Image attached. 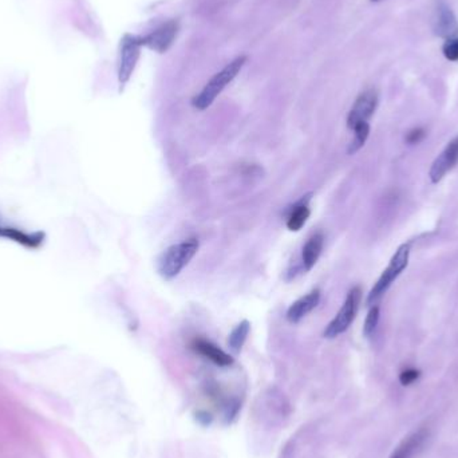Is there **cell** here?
Here are the masks:
<instances>
[{
  "label": "cell",
  "mask_w": 458,
  "mask_h": 458,
  "mask_svg": "<svg viewBox=\"0 0 458 458\" xmlns=\"http://www.w3.org/2000/svg\"><path fill=\"white\" fill-rule=\"evenodd\" d=\"M380 103V96L377 90L368 89L364 90V93L358 95L355 99L354 105L348 111V127L352 130L354 127L364 122H368L370 118L374 115V113L378 108Z\"/></svg>",
  "instance_id": "6"
},
{
  "label": "cell",
  "mask_w": 458,
  "mask_h": 458,
  "mask_svg": "<svg viewBox=\"0 0 458 458\" xmlns=\"http://www.w3.org/2000/svg\"><path fill=\"white\" fill-rule=\"evenodd\" d=\"M324 248V236L322 232H316L308 237L301 250V263L304 271H311L315 267Z\"/></svg>",
  "instance_id": "13"
},
{
  "label": "cell",
  "mask_w": 458,
  "mask_h": 458,
  "mask_svg": "<svg viewBox=\"0 0 458 458\" xmlns=\"http://www.w3.org/2000/svg\"><path fill=\"white\" fill-rule=\"evenodd\" d=\"M425 438H427L425 430L414 433L408 440L403 441V443L395 450L393 456L390 458H410L413 453L425 441Z\"/></svg>",
  "instance_id": "16"
},
{
  "label": "cell",
  "mask_w": 458,
  "mask_h": 458,
  "mask_svg": "<svg viewBox=\"0 0 458 458\" xmlns=\"http://www.w3.org/2000/svg\"><path fill=\"white\" fill-rule=\"evenodd\" d=\"M361 301H362V288L355 285L348 291V296L343 301L342 307L339 308L336 315L332 317L331 322L326 326L323 336L326 339H335L339 335L348 331L359 311Z\"/></svg>",
  "instance_id": "4"
},
{
  "label": "cell",
  "mask_w": 458,
  "mask_h": 458,
  "mask_svg": "<svg viewBox=\"0 0 458 458\" xmlns=\"http://www.w3.org/2000/svg\"><path fill=\"white\" fill-rule=\"evenodd\" d=\"M427 137V131L422 127H415L411 129L410 131H408V134L405 136V141L409 145H415L424 141V138Z\"/></svg>",
  "instance_id": "21"
},
{
  "label": "cell",
  "mask_w": 458,
  "mask_h": 458,
  "mask_svg": "<svg viewBox=\"0 0 458 458\" xmlns=\"http://www.w3.org/2000/svg\"><path fill=\"white\" fill-rule=\"evenodd\" d=\"M0 237H6L8 240L16 241L22 245H26L29 248H38L42 243H43V234L36 232V234H27V232H22L15 228L11 227H6L0 222Z\"/></svg>",
  "instance_id": "14"
},
{
  "label": "cell",
  "mask_w": 458,
  "mask_h": 458,
  "mask_svg": "<svg viewBox=\"0 0 458 458\" xmlns=\"http://www.w3.org/2000/svg\"><path fill=\"white\" fill-rule=\"evenodd\" d=\"M352 140L351 143H348V153L350 156L358 153L364 146V143L367 141L368 136H370V124L368 122H364L359 124L352 129Z\"/></svg>",
  "instance_id": "17"
},
{
  "label": "cell",
  "mask_w": 458,
  "mask_h": 458,
  "mask_svg": "<svg viewBox=\"0 0 458 458\" xmlns=\"http://www.w3.org/2000/svg\"><path fill=\"white\" fill-rule=\"evenodd\" d=\"M380 306L374 304L370 307L368 314L366 316L364 324V335L366 338H370L378 327L380 323Z\"/></svg>",
  "instance_id": "18"
},
{
  "label": "cell",
  "mask_w": 458,
  "mask_h": 458,
  "mask_svg": "<svg viewBox=\"0 0 458 458\" xmlns=\"http://www.w3.org/2000/svg\"><path fill=\"white\" fill-rule=\"evenodd\" d=\"M143 48L141 36L133 34H125L122 36L118 59V85L121 92L125 89L137 67Z\"/></svg>",
  "instance_id": "5"
},
{
  "label": "cell",
  "mask_w": 458,
  "mask_h": 458,
  "mask_svg": "<svg viewBox=\"0 0 458 458\" xmlns=\"http://www.w3.org/2000/svg\"><path fill=\"white\" fill-rule=\"evenodd\" d=\"M197 421H199L200 424H203V425H209V424L212 422V417H210V414L206 413V411H199V413H197Z\"/></svg>",
  "instance_id": "22"
},
{
  "label": "cell",
  "mask_w": 458,
  "mask_h": 458,
  "mask_svg": "<svg viewBox=\"0 0 458 458\" xmlns=\"http://www.w3.org/2000/svg\"><path fill=\"white\" fill-rule=\"evenodd\" d=\"M250 331H251V323L247 319L241 320L232 329V331L228 336V346L234 352L241 351V348L244 346V343L250 335Z\"/></svg>",
  "instance_id": "15"
},
{
  "label": "cell",
  "mask_w": 458,
  "mask_h": 458,
  "mask_svg": "<svg viewBox=\"0 0 458 458\" xmlns=\"http://www.w3.org/2000/svg\"><path fill=\"white\" fill-rule=\"evenodd\" d=\"M433 31L445 39H452L458 34L457 17L452 8L443 1L437 0L433 16Z\"/></svg>",
  "instance_id": "9"
},
{
  "label": "cell",
  "mask_w": 458,
  "mask_h": 458,
  "mask_svg": "<svg viewBox=\"0 0 458 458\" xmlns=\"http://www.w3.org/2000/svg\"><path fill=\"white\" fill-rule=\"evenodd\" d=\"M190 348L196 354L204 357L206 359L210 361L212 364H216L219 367H229L234 364L232 355H229L228 352H225L224 350L216 346L215 343H212L206 338H194L190 342Z\"/></svg>",
  "instance_id": "11"
},
{
  "label": "cell",
  "mask_w": 458,
  "mask_h": 458,
  "mask_svg": "<svg viewBox=\"0 0 458 458\" xmlns=\"http://www.w3.org/2000/svg\"><path fill=\"white\" fill-rule=\"evenodd\" d=\"M180 30V24L177 20H168L166 23L161 24L156 30H153L145 36H141V43L143 48H150L156 52H166L177 38V34Z\"/></svg>",
  "instance_id": "7"
},
{
  "label": "cell",
  "mask_w": 458,
  "mask_h": 458,
  "mask_svg": "<svg viewBox=\"0 0 458 458\" xmlns=\"http://www.w3.org/2000/svg\"><path fill=\"white\" fill-rule=\"evenodd\" d=\"M248 58L245 55H240L235 58L232 62L227 64L219 73H216L212 78L206 83V86L201 89L199 94L192 98V106L196 110L204 111L209 109L213 102L217 99V96L222 94L224 89L232 83V80L236 78L238 73L245 66Z\"/></svg>",
  "instance_id": "2"
},
{
  "label": "cell",
  "mask_w": 458,
  "mask_h": 458,
  "mask_svg": "<svg viewBox=\"0 0 458 458\" xmlns=\"http://www.w3.org/2000/svg\"><path fill=\"white\" fill-rule=\"evenodd\" d=\"M421 377V371L417 368H406L399 374V382L402 386H410L415 380Z\"/></svg>",
  "instance_id": "20"
},
{
  "label": "cell",
  "mask_w": 458,
  "mask_h": 458,
  "mask_svg": "<svg viewBox=\"0 0 458 458\" xmlns=\"http://www.w3.org/2000/svg\"><path fill=\"white\" fill-rule=\"evenodd\" d=\"M322 298V292L319 288H314L310 292H307L306 295L301 296L298 301H294L287 313H285V319L288 323L291 324H296L301 320H303L306 316L308 315L310 313H313L317 307L319 301Z\"/></svg>",
  "instance_id": "10"
},
{
  "label": "cell",
  "mask_w": 458,
  "mask_h": 458,
  "mask_svg": "<svg viewBox=\"0 0 458 458\" xmlns=\"http://www.w3.org/2000/svg\"><path fill=\"white\" fill-rule=\"evenodd\" d=\"M199 248L200 241L197 237H190L171 245L158 257V275L164 280H173L188 267L192 259L199 252Z\"/></svg>",
  "instance_id": "1"
},
{
  "label": "cell",
  "mask_w": 458,
  "mask_h": 458,
  "mask_svg": "<svg viewBox=\"0 0 458 458\" xmlns=\"http://www.w3.org/2000/svg\"><path fill=\"white\" fill-rule=\"evenodd\" d=\"M443 52L445 58L452 62L458 61V38H452L446 39L445 45L443 46Z\"/></svg>",
  "instance_id": "19"
},
{
  "label": "cell",
  "mask_w": 458,
  "mask_h": 458,
  "mask_svg": "<svg viewBox=\"0 0 458 458\" xmlns=\"http://www.w3.org/2000/svg\"><path fill=\"white\" fill-rule=\"evenodd\" d=\"M371 1H380V0H371Z\"/></svg>",
  "instance_id": "23"
},
{
  "label": "cell",
  "mask_w": 458,
  "mask_h": 458,
  "mask_svg": "<svg viewBox=\"0 0 458 458\" xmlns=\"http://www.w3.org/2000/svg\"><path fill=\"white\" fill-rule=\"evenodd\" d=\"M458 164V137L446 145V148L433 161L429 178L433 184L443 181V177L449 173Z\"/></svg>",
  "instance_id": "8"
},
{
  "label": "cell",
  "mask_w": 458,
  "mask_h": 458,
  "mask_svg": "<svg viewBox=\"0 0 458 458\" xmlns=\"http://www.w3.org/2000/svg\"><path fill=\"white\" fill-rule=\"evenodd\" d=\"M310 200H311V194H306L301 197L299 201H296L288 209L287 219H285V227L288 231L299 232L301 228L307 224L311 216V209L308 206Z\"/></svg>",
  "instance_id": "12"
},
{
  "label": "cell",
  "mask_w": 458,
  "mask_h": 458,
  "mask_svg": "<svg viewBox=\"0 0 458 458\" xmlns=\"http://www.w3.org/2000/svg\"><path fill=\"white\" fill-rule=\"evenodd\" d=\"M410 260V244L405 243L396 248L389 266L382 272L380 279L377 283L371 288L367 296V306H374L377 301L387 292V289L392 287V285L396 280V278L408 269Z\"/></svg>",
  "instance_id": "3"
}]
</instances>
